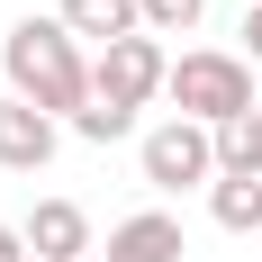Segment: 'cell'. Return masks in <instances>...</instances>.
<instances>
[{"instance_id": "1", "label": "cell", "mask_w": 262, "mask_h": 262, "mask_svg": "<svg viewBox=\"0 0 262 262\" xmlns=\"http://www.w3.org/2000/svg\"><path fill=\"white\" fill-rule=\"evenodd\" d=\"M0 73H9V100L46 108V118H63V127L100 100V91H91V54H81V36L63 18H18L9 36H0Z\"/></svg>"}, {"instance_id": "2", "label": "cell", "mask_w": 262, "mask_h": 262, "mask_svg": "<svg viewBox=\"0 0 262 262\" xmlns=\"http://www.w3.org/2000/svg\"><path fill=\"white\" fill-rule=\"evenodd\" d=\"M163 100H172V118H190V127H235L244 108H262L253 100V63L226 54V46H181Z\"/></svg>"}, {"instance_id": "3", "label": "cell", "mask_w": 262, "mask_h": 262, "mask_svg": "<svg viewBox=\"0 0 262 262\" xmlns=\"http://www.w3.org/2000/svg\"><path fill=\"white\" fill-rule=\"evenodd\" d=\"M136 172L145 190L181 199V190H217V127H190V118H154L136 136Z\"/></svg>"}, {"instance_id": "4", "label": "cell", "mask_w": 262, "mask_h": 262, "mask_svg": "<svg viewBox=\"0 0 262 262\" xmlns=\"http://www.w3.org/2000/svg\"><path fill=\"white\" fill-rule=\"evenodd\" d=\"M91 91L118 108H154L163 91H172V54H163V36H127V46L91 54Z\"/></svg>"}, {"instance_id": "5", "label": "cell", "mask_w": 262, "mask_h": 262, "mask_svg": "<svg viewBox=\"0 0 262 262\" xmlns=\"http://www.w3.org/2000/svg\"><path fill=\"white\" fill-rule=\"evenodd\" d=\"M54 145H63V118H46V108L0 91V172H46Z\"/></svg>"}, {"instance_id": "6", "label": "cell", "mask_w": 262, "mask_h": 262, "mask_svg": "<svg viewBox=\"0 0 262 262\" xmlns=\"http://www.w3.org/2000/svg\"><path fill=\"white\" fill-rule=\"evenodd\" d=\"M27 253L36 262H91L100 244H91V208L81 199H36L27 208Z\"/></svg>"}, {"instance_id": "7", "label": "cell", "mask_w": 262, "mask_h": 262, "mask_svg": "<svg viewBox=\"0 0 262 262\" xmlns=\"http://www.w3.org/2000/svg\"><path fill=\"white\" fill-rule=\"evenodd\" d=\"M190 244H181V217L172 208H136V217H118L108 226V262H181Z\"/></svg>"}, {"instance_id": "8", "label": "cell", "mask_w": 262, "mask_h": 262, "mask_svg": "<svg viewBox=\"0 0 262 262\" xmlns=\"http://www.w3.org/2000/svg\"><path fill=\"white\" fill-rule=\"evenodd\" d=\"M54 18L73 27L81 46H127V36H145V18H136V0H63V9H54Z\"/></svg>"}, {"instance_id": "9", "label": "cell", "mask_w": 262, "mask_h": 262, "mask_svg": "<svg viewBox=\"0 0 262 262\" xmlns=\"http://www.w3.org/2000/svg\"><path fill=\"white\" fill-rule=\"evenodd\" d=\"M217 181H262V108L217 127Z\"/></svg>"}, {"instance_id": "10", "label": "cell", "mask_w": 262, "mask_h": 262, "mask_svg": "<svg viewBox=\"0 0 262 262\" xmlns=\"http://www.w3.org/2000/svg\"><path fill=\"white\" fill-rule=\"evenodd\" d=\"M208 217L226 235H262V181H217L208 190Z\"/></svg>"}, {"instance_id": "11", "label": "cell", "mask_w": 262, "mask_h": 262, "mask_svg": "<svg viewBox=\"0 0 262 262\" xmlns=\"http://www.w3.org/2000/svg\"><path fill=\"white\" fill-rule=\"evenodd\" d=\"M136 18H145V36H190L208 18V0H136Z\"/></svg>"}, {"instance_id": "12", "label": "cell", "mask_w": 262, "mask_h": 262, "mask_svg": "<svg viewBox=\"0 0 262 262\" xmlns=\"http://www.w3.org/2000/svg\"><path fill=\"white\" fill-rule=\"evenodd\" d=\"M73 136H81V145H118V136H136V108H118V100H91V108L73 118Z\"/></svg>"}, {"instance_id": "13", "label": "cell", "mask_w": 262, "mask_h": 262, "mask_svg": "<svg viewBox=\"0 0 262 262\" xmlns=\"http://www.w3.org/2000/svg\"><path fill=\"white\" fill-rule=\"evenodd\" d=\"M244 63H262V0H244Z\"/></svg>"}, {"instance_id": "14", "label": "cell", "mask_w": 262, "mask_h": 262, "mask_svg": "<svg viewBox=\"0 0 262 262\" xmlns=\"http://www.w3.org/2000/svg\"><path fill=\"white\" fill-rule=\"evenodd\" d=\"M0 262H27V226H0Z\"/></svg>"}]
</instances>
